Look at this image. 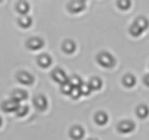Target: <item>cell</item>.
Returning a JSON list of instances; mask_svg holds the SVG:
<instances>
[{"instance_id":"cell-1","label":"cell","mask_w":149,"mask_h":140,"mask_svg":"<svg viewBox=\"0 0 149 140\" xmlns=\"http://www.w3.org/2000/svg\"><path fill=\"white\" fill-rule=\"evenodd\" d=\"M97 60H98V64L105 67V69H110V67H113L116 64V60H114V57L110 53H100Z\"/></svg>"},{"instance_id":"cell-2","label":"cell","mask_w":149,"mask_h":140,"mask_svg":"<svg viewBox=\"0 0 149 140\" xmlns=\"http://www.w3.org/2000/svg\"><path fill=\"white\" fill-rule=\"evenodd\" d=\"M19 105H21L19 102H16L13 99H9V101H5L2 104V108H3L5 112H16V110L19 108Z\"/></svg>"},{"instance_id":"cell-3","label":"cell","mask_w":149,"mask_h":140,"mask_svg":"<svg viewBox=\"0 0 149 140\" xmlns=\"http://www.w3.org/2000/svg\"><path fill=\"white\" fill-rule=\"evenodd\" d=\"M51 78H53V80H56L60 85H63L64 82H67L66 73H64V70H61V69H56L54 72L51 73Z\"/></svg>"},{"instance_id":"cell-4","label":"cell","mask_w":149,"mask_h":140,"mask_svg":"<svg viewBox=\"0 0 149 140\" xmlns=\"http://www.w3.org/2000/svg\"><path fill=\"white\" fill-rule=\"evenodd\" d=\"M18 82L22 83V85H32L34 83V78L26 73V72H19L18 73Z\"/></svg>"},{"instance_id":"cell-5","label":"cell","mask_w":149,"mask_h":140,"mask_svg":"<svg viewBox=\"0 0 149 140\" xmlns=\"http://www.w3.org/2000/svg\"><path fill=\"white\" fill-rule=\"evenodd\" d=\"M118 131L120 133H123V134H127V133H132L133 130H134V124L132 123V121H123V123H120L118 124Z\"/></svg>"},{"instance_id":"cell-6","label":"cell","mask_w":149,"mask_h":140,"mask_svg":"<svg viewBox=\"0 0 149 140\" xmlns=\"http://www.w3.org/2000/svg\"><path fill=\"white\" fill-rule=\"evenodd\" d=\"M26 45H28V48H29V50H32V51H37V50L42 48L44 42H42V40H40V38H31V40H28Z\"/></svg>"},{"instance_id":"cell-7","label":"cell","mask_w":149,"mask_h":140,"mask_svg":"<svg viewBox=\"0 0 149 140\" xmlns=\"http://www.w3.org/2000/svg\"><path fill=\"white\" fill-rule=\"evenodd\" d=\"M84 134H85V131H84L82 127H73V128L70 130V136H72L73 140H81V139H84Z\"/></svg>"},{"instance_id":"cell-8","label":"cell","mask_w":149,"mask_h":140,"mask_svg":"<svg viewBox=\"0 0 149 140\" xmlns=\"http://www.w3.org/2000/svg\"><path fill=\"white\" fill-rule=\"evenodd\" d=\"M28 98V94L25 91H21V89H16L13 94H12V99L16 101V102H22Z\"/></svg>"},{"instance_id":"cell-9","label":"cell","mask_w":149,"mask_h":140,"mask_svg":"<svg viewBox=\"0 0 149 140\" xmlns=\"http://www.w3.org/2000/svg\"><path fill=\"white\" fill-rule=\"evenodd\" d=\"M84 8H85V2H72V3H69V10L73 12V13L81 12Z\"/></svg>"},{"instance_id":"cell-10","label":"cell","mask_w":149,"mask_h":140,"mask_svg":"<svg viewBox=\"0 0 149 140\" xmlns=\"http://www.w3.org/2000/svg\"><path fill=\"white\" fill-rule=\"evenodd\" d=\"M51 63H53V61H51V57L47 55V54H42V55L38 57V64H40L41 67H45V69H47V67L51 66Z\"/></svg>"},{"instance_id":"cell-11","label":"cell","mask_w":149,"mask_h":140,"mask_svg":"<svg viewBox=\"0 0 149 140\" xmlns=\"http://www.w3.org/2000/svg\"><path fill=\"white\" fill-rule=\"evenodd\" d=\"M34 104H35V107H37V110H40V111H44V110H47V99L44 98V96H38V98H35V101H34Z\"/></svg>"},{"instance_id":"cell-12","label":"cell","mask_w":149,"mask_h":140,"mask_svg":"<svg viewBox=\"0 0 149 140\" xmlns=\"http://www.w3.org/2000/svg\"><path fill=\"white\" fill-rule=\"evenodd\" d=\"M74 50H76V45H74L73 41H70V40L64 41V44H63V51H64L66 54H72V53H74Z\"/></svg>"},{"instance_id":"cell-13","label":"cell","mask_w":149,"mask_h":140,"mask_svg":"<svg viewBox=\"0 0 149 140\" xmlns=\"http://www.w3.org/2000/svg\"><path fill=\"white\" fill-rule=\"evenodd\" d=\"M107 121H108V117H107V114H105V112L100 111V112H97V114H95V123H97V124L104 125V124H107Z\"/></svg>"},{"instance_id":"cell-14","label":"cell","mask_w":149,"mask_h":140,"mask_svg":"<svg viewBox=\"0 0 149 140\" xmlns=\"http://www.w3.org/2000/svg\"><path fill=\"white\" fill-rule=\"evenodd\" d=\"M123 85L127 86V88H133V86L136 85V78H134L133 75H126V76L123 78Z\"/></svg>"},{"instance_id":"cell-15","label":"cell","mask_w":149,"mask_h":140,"mask_svg":"<svg viewBox=\"0 0 149 140\" xmlns=\"http://www.w3.org/2000/svg\"><path fill=\"white\" fill-rule=\"evenodd\" d=\"M88 86H89V89H91V91H98V89H101V86H102L101 79H98V78L91 79V80H89V83H88Z\"/></svg>"},{"instance_id":"cell-16","label":"cell","mask_w":149,"mask_h":140,"mask_svg":"<svg viewBox=\"0 0 149 140\" xmlns=\"http://www.w3.org/2000/svg\"><path fill=\"white\" fill-rule=\"evenodd\" d=\"M134 25H136V26H137L142 32H143V31H145V29L149 26V24H148V21H146L145 18H137V19H136V22H134Z\"/></svg>"},{"instance_id":"cell-17","label":"cell","mask_w":149,"mask_h":140,"mask_svg":"<svg viewBox=\"0 0 149 140\" xmlns=\"http://www.w3.org/2000/svg\"><path fill=\"white\" fill-rule=\"evenodd\" d=\"M69 83L72 85V88H81L82 86V79L79 78V76H72L70 79H69Z\"/></svg>"},{"instance_id":"cell-18","label":"cell","mask_w":149,"mask_h":140,"mask_svg":"<svg viewBox=\"0 0 149 140\" xmlns=\"http://www.w3.org/2000/svg\"><path fill=\"white\" fill-rule=\"evenodd\" d=\"M16 10L19 12V13H22V15H25L28 10H29V5L26 3V2H19L18 5H16Z\"/></svg>"},{"instance_id":"cell-19","label":"cell","mask_w":149,"mask_h":140,"mask_svg":"<svg viewBox=\"0 0 149 140\" xmlns=\"http://www.w3.org/2000/svg\"><path fill=\"white\" fill-rule=\"evenodd\" d=\"M18 22H19V26H22V28H29L32 25V19L29 16H22Z\"/></svg>"},{"instance_id":"cell-20","label":"cell","mask_w":149,"mask_h":140,"mask_svg":"<svg viewBox=\"0 0 149 140\" xmlns=\"http://www.w3.org/2000/svg\"><path fill=\"white\" fill-rule=\"evenodd\" d=\"M136 112H137V117H140V118H146L148 114H149V110H148L146 105H140V107H137Z\"/></svg>"},{"instance_id":"cell-21","label":"cell","mask_w":149,"mask_h":140,"mask_svg":"<svg viewBox=\"0 0 149 140\" xmlns=\"http://www.w3.org/2000/svg\"><path fill=\"white\" fill-rule=\"evenodd\" d=\"M28 110H29V108H28V105L21 104V105H19V108L16 110V115H18V117H24V115H26V114H28Z\"/></svg>"},{"instance_id":"cell-22","label":"cell","mask_w":149,"mask_h":140,"mask_svg":"<svg viewBox=\"0 0 149 140\" xmlns=\"http://www.w3.org/2000/svg\"><path fill=\"white\" fill-rule=\"evenodd\" d=\"M72 89H73V88H72V85L69 83V80H67V82H64V83L61 85V92H63L64 95H70Z\"/></svg>"},{"instance_id":"cell-23","label":"cell","mask_w":149,"mask_h":140,"mask_svg":"<svg viewBox=\"0 0 149 140\" xmlns=\"http://www.w3.org/2000/svg\"><path fill=\"white\" fill-rule=\"evenodd\" d=\"M130 34H132L133 37H139V35L142 34V31H140V29H139V28H137V26L133 24V25L130 26Z\"/></svg>"},{"instance_id":"cell-24","label":"cell","mask_w":149,"mask_h":140,"mask_svg":"<svg viewBox=\"0 0 149 140\" xmlns=\"http://www.w3.org/2000/svg\"><path fill=\"white\" fill-rule=\"evenodd\" d=\"M79 91H81V95H89L92 91L89 89V86L88 85H85V83H82V86L79 88Z\"/></svg>"},{"instance_id":"cell-25","label":"cell","mask_w":149,"mask_h":140,"mask_svg":"<svg viewBox=\"0 0 149 140\" xmlns=\"http://www.w3.org/2000/svg\"><path fill=\"white\" fill-rule=\"evenodd\" d=\"M70 96H72L73 99H78V98L81 96V91H79V88H73L72 92H70Z\"/></svg>"},{"instance_id":"cell-26","label":"cell","mask_w":149,"mask_h":140,"mask_svg":"<svg viewBox=\"0 0 149 140\" xmlns=\"http://www.w3.org/2000/svg\"><path fill=\"white\" fill-rule=\"evenodd\" d=\"M118 6L121 9H126V8H130V2H118Z\"/></svg>"},{"instance_id":"cell-27","label":"cell","mask_w":149,"mask_h":140,"mask_svg":"<svg viewBox=\"0 0 149 140\" xmlns=\"http://www.w3.org/2000/svg\"><path fill=\"white\" fill-rule=\"evenodd\" d=\"M143 80H145V85H148V86H149V75H148V76H145V79H143Z\"/></svg>"},{"instance_id":"cell-28","label":"cell","mask_w":149,"mask_h":140,"mask_svg":"<svg viewBox=\"0 0 149 140\" xmlns=\"http://www.w3.org/2000/svg\"><path fill=\"white\" fill-rule=\"evenodd\" d=\"M0 125H2V118H0Z\"/></svg>"},{"instance_id":"cell-29","label":"cell","mask_w":149,"mask_h":140,"mask_svg":"<svg viewBox=\"0 0 149 140\" xmlns=\"http://www.w3.org/2000/svg\"><path fill=\"white\" fill-rule=\"evenodd\" d=\"M91 140H95V139H91Z\"/></svg>"}]
</instances>
